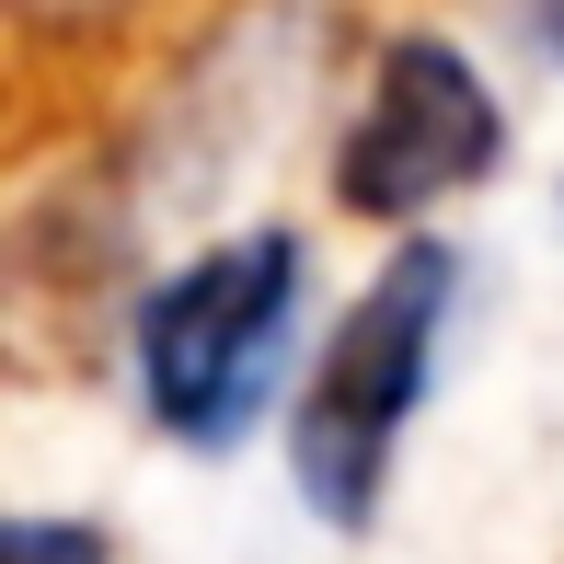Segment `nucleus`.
<instances>
[{
	"label": "nucleus",
	"mask_w": 564,
	"mask_h": 564,
	"mask_svg": "<svg viewBox=\"0 0 564 564\" xmlns=\"http://www.w3.org/2000/svg\"><path fill=\"white\" fill-rule=\"evenodd\" d=\"M507 12H519V35L542 46V58H564V0H507Z\"/></svg>",
	"instance_id": "5"
},
{
	"label": "nucleus",
	"mask_w": 564,
	"mask_h": 564,
	"mask_svg": "<svg viewBox=\"0 0 564 564\" xmlns=\"http://www.w3.org/2000/svg\"><path fill=\"white\" fill-rule=\"evenodd\" d=\"M496 150H507V116L484 93V69L449 35H392L369 105H357L346 150H335V196L357 219H426L438 196L484 185Z\"/></svg>",
	"instance_id": "3"
},
{
	"label": "nucleus",
	"mask_w": 564,
	"mask_h": 564,
	"mask_svg": "<svg viewBox=\"0 0 564 564\" xmlns=\"http://www.w3.org/2000/svg\"><path fill=\"white\" fill-rule=\"evenodd\" d=\"M12 564H116L105 530H69V519H12Z\"/></svg>",
	"instance_id": "4"
},
{
	"label": "nucleus",
	"mask_w": 564,
	"mask_h": 564,
	"mask_svg": "<svg viewBox=\"0 0 564 564\" xmlns=\"http://www.w3.org/2000/svg\"><path fill=\"white\" fill-rule=\"evenodd\" d=\"M300 230H230L196 265H173L162 289L127 323V357H139V403L162 438L185 449H230L276 392V357L300 335Z\"/></svg>",
	"instance_id": "1"
},
{
	"label": "nucleus",
	"mask_w": 564,
	"mask_h": 564,
	"mask_svg": "<svg viewBox=\"0 0 564 564\" xmlns=\"http://www.w3.org/2000/svg\"><path fill=\"white\" fill-rule=\"evenodd\" d=\"M460 312V253L449 242H403L380 265V289L346 312V335L323 346L312 392L289 415V473L300 496L323 507L335 530H369L380 484H392V449L426 403V369H438V335Z\"/></svg>",
	"instance_id": "2"
}]
</instances>
